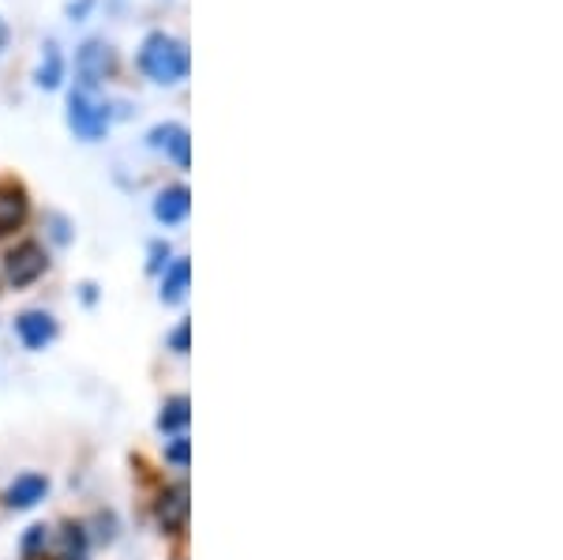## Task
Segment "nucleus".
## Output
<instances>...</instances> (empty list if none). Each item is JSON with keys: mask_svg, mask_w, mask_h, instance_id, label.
Listing matches in <instances>:
<instances>
[{"mask_svg": "<svg viewBox=\"0 0 563 560\" xmlns=\"http://www.w3.org/2000/svg\"><path fill=\"white\" fill-rule=\"evenodd\" d=\"M188 211H192V193H188L185 185H169L158 193V200H154V219L166 222V226H177L188 219Z\"/></svg>", "mask_w": 563, "mask_h": 560, "instance_id": "5", "label": "nucleus"}, {"mask_svg": "<svg viewBox=\"0 0 563 560\" xmlns=\"http://www.w3.org/2000/svg\"><path fill=\"white\" fill-rule=\"evenodd\" d=\"M34 79H38V87H45V90L60 87V79H65V57H60L57 42H49L42 50V61H38V72H34Z\"/></svg>", "mask_w": 563, "mask_h": 560, "instance_id": "11", "label": "nucleus"}, {"mask_svg": "<svg viewBox=\"0 0 563 560\" xmlns=\"http://www.w3.org/2000/svg\"><path fill=\"white\" fill-rule=\"evenodd\" d=\"M147 143L154 151H169L177 166L188 169V129L185 124H158V129L147 135Z\"/></svg>", "mask_w": 563, "mask_h": 560, "instance_id": "6", "label": "nucleus"}, {"mask_svg": "<svg viewBox=\"0 0 563 560\" xmlns=\"http://www.w3.org/2000/svg\"><path fill=\"white\" fill-rule=\"evenodd\" d=\"M166 459H169V463H177V466H188V440H177V444L166 451Z\"/></svg>", "mask_w": 563, "mask_h": 560, "instance_id": "15", "label": "nucleus"}, {"mask_svg": "<svg viewBox=\"0 0 563 560\" xmlns=\"http://www.w3.org/2000/svg\"><path fill=\"white\" fill-rule=\"evenodd\" d=\"M135 65H140V72L151 84L174 87L180 79H188L192 61H188V45L180 39H174V34H166V31H151L147 39H143L140 53H135Z\"/></svg>", "mask_w": 563, "mask_h": 560, "instance_id": "1", "label": "nucleus"}, {"mask_svg": "<svg viewBox=\"0 0 563 560\" xmlns=\"http://www.w3.org/2000/svg\"><path fill=\"white\" fill-rule=\"evenodd\" d=\"M45 267H49V256H45V249L38 245V241H23V245L8 252V260H4L8 283L12 286L38 283V278L45 275Z\"/></svg>", "mask_w": 563, "mask_h": 560, "instance_id": "4", "label": "nucleus"}, {"mask_svg": "<svg viewBox=\"0 0 563 560\" xmlns=\"http://www.w3.org/2000/svg\"><path fill=\"white\" fill-rule=\"evenodd\" d=\"M68 124H71V132L79 135V140H102L106 129H109V110H106V102H98L95 98V90H84V87H76L68 95Z\"/></svg>", "mask_w": 563, "mask_h": 560, "instance_id": "2", "label": "nucleus"}, {"mask_svg": "<svg viewBox=\"0 0 563 560\" xmlns=\"http://www.w3.org/2000/svg\"><path fill=\"white\" fill-rule=\"evenodd\" d=\"M188 275H192V271H188V260H177V264L162 275V301H180L188 290Z\"/></svg>", "mask_w": 563, "mask_h": 560, "instance_id": "12", "label": "nucleus"}, {"mask_svg": "<svg viewBox=\"0 0 563 560\" xmlns=\"http://www.w3.org/2000/svg\"><path fill=\"white\" fill-rule=\"evenodd\" d=\"M158 523L166 530H185V523H188V490H185V485H177V490L162 493V501H158Z\"/></svg>", "mask_w": 563, "mask_h": 560, "instance_id": "8", "label": "nucleus"}, {"mask_svg": "<svg viewBox=\"0 0 563 560\" xmlns=\"http://www.w3.org/2000/svg\"><path fill=\"white\" fill-rule=\"evenodd\" d=\"M45 490H49V482H45L42 474H23V477H15V485L8 490V504L12 508H31V504H38Z\"/></svg>", "mask_w": 563, "mask_h": 560, "instance_id": "10", "label": "nucleus"}, {"mask_svg": "<svg viewBox=\"0 0 563 560\" xmlns=\"http://www.w3.org/2000/svg\"><path fill=\"white\" fill-rule=\"evenodd\" d=\"M162 432H177L188 426V399H174L162 406V418H158Z\"/></svg>", "mask_w": 563, "mask_h": 560, "instance_id": "13", "label": "nucleus"}, {"mask_svg": "<svg viewBox=\"0 0 563 560\" xmlns=\"http://www.w3.org/2000/svg\"><path fill=\"white\" fill-rule=\"evenodd\" d=\"M90 4H95V0H79V4H68V15H71V20H84V15L90 12Z\"/></svg>", "mask_w": 563, "mask_h": 560, "instance_id": "17", "label": "nucleus"}, {"mask_svg": "<svg viewBox=\"0 0 563 560\" xmlns=\"http://www.w3.org/2000/svg\"><path fill=\"white\" fill-rule=\"evenodd\" d=\"M174 350L177 354H185L188 350V323H180V328L174 331Z\"/></svg>", "mask_w": 563, "mask_h": 560, "instance_id": "16", "label": "nucleus"}, {"mask_svg": "<svg viewBox=\"0 0 563 560\" xmlns=\"http://www.w3.org/2000/svg\"><path fill=\"white\" fill-rule=\"evenodd\" d=\"M42 541H45V527H31V535L23 538V553H26V557H34V549H38Z\"/></svg>", "mask_w": 563, "mask_h": 560, "instance_id": "14", "label": "nucleus"}, {"mask_svg": "<svg viewBox=\"0 0 563 560\" xmlns=\"http://www.w3.org/2000/svg\"><path fill=\"white\" fill-rule=\"evenodd\" d=\"M76 76L84 90H98L106 79L117 76V50L102 39H90L76 53Z\"/></svg>", "mask_w": 563, "mask_h": 560, "instance_id": "3", "label": "nucleus"}, {"mask_svg": "<svg viewBox=\"0 0 563 560\" xmlns=\"http://www.w3.org/2000/svg\"><path fill=\"white\" fill-rule=\"evenodd\" d=\"M15 331H20L23 347L42 350L45 342H53V336H57V323H53L49 312H23L20 320H15Z\"/></svg>", "mask_w": 563, "mask_h": 560, "instance_id": "7", "label": "nucleus"}, {"mask_svg": "<svg viewBox=\"0 0 563 560\" xmlns=\"http://www.w3.org/2000/svg\"><path fill=\"white\" fill-rule=\"evenodd\" d=\"M26 219V196L23 188H0V238L15 233Z\"/></svg>", "mask_w": 563, "mask_h": 560, "instance_id": "9", "label": "nucleus"}]
</instances>
